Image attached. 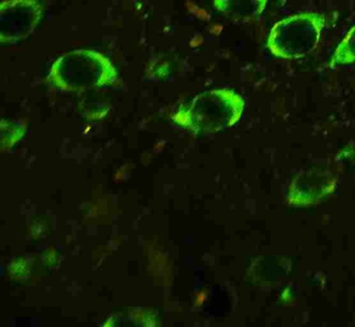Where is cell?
Returning a JSON list of instances; mask_svg holds the SVG:
<instances>
[{"mask_svg":"<svg viewBox=\"0 0 355 327\" xmlns=\"http://www.w3.org/2000/svg\"><path fill=\"white\" fill-rule=\"evenodd\" d=\"M269 0H213L218 12L234 18H252L265 10Z\"/></svg>","mask_w":355,"mask_h":327,"instance_id":"5","label":"cell"},{"mask_svg":"<svg viewBox=\"0 0 355 327\" xmlns=\"http://www.w3.org/2000/svg\"><path fill=\"white\" fill-rule=\"evenodd\" d=\"M117 76L109 58L94 50L78 49L58 58L49 79L66 89H84L112 83Z\"/></svg>","mask_w":355,"mask_h":327,"instance_id":"2","label":"cell"},{"mask_svg":"<svg viewBox=\"0 0 355 327\" xmlns=\"http://www.w3.org/2000/svg\"><path fill=\"white\" fill-rule=\"evenodd\" d=\"M325 25L320 12H300L282 19L270 31L267 48L276 58L297 60L315 49Z\"/></svg>","mask_w":355,"mask_h":327,"instance_id":"1","label":"cell"},{"mask_svg":"<svg viewBox=\"0 0 355 327\" xmlns=\"http://www.w3.org/2000/svg\"><path fill=\"white\" fill-rule=\"evenodd\" d=\"M42 10L36 0H6L1 4V42L19 41L38 24Z\"/></svg>","mask_w":355,"mask_h":327,"instance_id":"3","label":"cell"},{"mask_svg":"<svg viewBox=\"0 0 355 327\" xmlns=\"http://www.w3.org/2000/svg\"><path fill=\"white\" fill-rule=\"evenodd\" d=\"M350 65H355V25L338 44L329 60L331 68Z\"/></svg>","mask_w":355,"mask_h":327,"instance_id":"6","label":"cell"},{"mask_svg":"<svg viewBox=\"0 0 355 327\" xmlns=\"http://www.w3.org/2000/svg\"><path fill=\"white\" fill-rule=\"evenodd\" d=\"M243 110L240 96L228 90L207 92L197 98L195 112L201 119L215 127L234 123Z\"/></svg>","mask_w":355,"mask_h":327,"instance_id":"4","label":"cell"}]
</instances>
